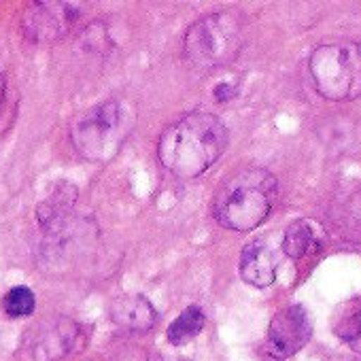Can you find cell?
Wrapping results in <instances>:
<instances>
[{
  "label": "cell",
  "mask_w": 361,
  "mask_h": 361,
  "mask_svg": "<svg viewBox=\"0 0 361 361\" xmlns=\"http://www.w3.org/2000/svg\"><path fill=\"white\" fill-rule=\"evenodd\" d=\"M310 73L321 96L348 100L361 96V43L336 41L314 49Z\"/></svg>",
  "instance_id": "obj_5"
},
{
  "label": "cell",
  "mask_w": 361,
  "mask_h": 361,
  "mask_svg": "<svg viewBox=\"0 0 361 361\" xmlns=\"http://www.w3.org/2000/svg\"><path fill=\"white\" fill-rule=\"evenodd\" d=\"M226 147V123L213 113L194 111L176 119L161 132L157 157L174 176L196 178L224 155Z\"/></svg>",
  "instance_id": "obj_1"
},
{
  "label": "cell",
  "mask_w": 361,
  "mask_h": 361,
  "mask_svg": "<svg viewBox=\"0 0 361 361\" xmlns=\"http://www.w3.org/2000/svg\"><path fill=\"white\" fill-rule=\"evenodd\" d=\"M185 58L194 68L213 71L236 60L243 49V22L232 11L200 18L185 35Z\"/></svg>",
  "instance_id": "obj_4"
},
{
  "label": "cell",
  "mask_w": 361,
  "mask_h": 361,
  "mask_svg": "<svg viewBox=\"0 0 361 361\" xmlns=\"http://www.w3.org/2000/svg\"><path fill=\"white\" fill-rule=\"evenodd\" d=\"M334 329L353 350L361 353V304H348V312L338 317Z\"/></svg>",
  "instance_id": "obj_14"
},
{
  "label": "cell",
  "mask_w": 361,
  "mask_h": 361,
  "mask_svg": "<svg viewBox=\"0 0 361 361\" xmlns=\"http://www.w3.org/2000/svg\"><path fill=\"white\" fill-rule=\"evenodd\" d=\"M312 325L304 306L293 304L279 310L268 329V346L274 359H285L295 355L310 340Z\"/></svg>",
  "instance_id": "obj_7"
},
{
  "label": "cell",
  "mask_w": 361,
  "mask_h": 361,
  "mask_svg": "<svg viewBox=\"0 0 361 361\" xmlns=\"http://www.w3.org/2000/svg\"><path fill=\"white\" fill-rule=\"evenodd\" d=\"M37 306V298L32 293V289L18 285L13 289L7 291L5 300H3V308L11 319H20V317H30L35 312Z\"/></svg>",
  "instance_id": "obj_15"
},
{
  "label": "cell",
  "mask_w": 361,
  "mask_h": 361,
  "mask_svg": "<svg viewBox=\"0 0 361 361\" xmlns=\"http://www.w3.org/2000/svg\"><path fill=\"white\" fill-rule=\"evenodd\" d=\"M215 96H217V100H230L234 96V90L230 85H217L215 87Z\"/></svg>",
  "instance_id": "obj_16"
},
{
  "label": "cell",
  "mask_w": 361,
  "mask_h": 361,
  "mask_svg": "<svg viewBox=\"0 0 361 361\" xmlns=\"http://www.w3.org/2000/svg\"><path fill=\"white\" fill-rule=\"evenodd\" d=\"M151 361H190V359H183V357H164V355H157V357H153Z\"/></svg>",
  "instance_id": "obj_18"
},
{
  "label": "cell",
  "mask_w": 361,
  "mask_h": 361,
  "mask_svg": "<svg viewBox=\"0 0 361 361\" xmlns=\"http://www.w3.org/2000/svg\"><path fill=\"white\" fill-rule=\"evenodd\" d=\"M334 361H355V359H348V357H338V359H334Z\"/></svg>",
  "instance_id": "obj_19"
},
{
  "label": "cell",
  "mask_w": 361,
  "mask_h": 361,
  "mask_svg": "<svg viewBox=\"0 0 361 361\" xmlns=\"http://www.w3.org/2000/svg\"><path fill=\"white\" fill-rule=\"evenodd\" d=\"M207 323V317L202 312L200 306H190L180 312L168 327L166 336H168V342L174 344V346H180V344H188L190 340H194L202 327Z\"/></svg>",
  "instance_id": "obj_12"
},
{
  "label": "cell",
  "mask_w": 361,
  "mask_h": 361,
  "mask_svg": "<svg viewBox=\"0 0 361 361\" xmlns=\"http://www.w3.org/2000/svg\"><path fill=\"white\" fill-rule=\"evenodd\" d=\"M5 90H7V81H5V75L0 73V109L5 104Z\"/></svg>",
  "instance_id": "obj_17"
},
{
  "label": "cell",
  "mask_w": 361,
  "mask_h": 361,
  "mask_svg": "<svg viewBox=\"0 0 361 361\" xmlns=\"http://www.w3.org/2000/svg\"><path fill=\"white\" fill-rule=\"evenodd\" d=\"M319 247L317 240V232L312 228V224L308 221H293L283 238V251L291 257V259H302L306 257L310 251H314Z\"/></svg>",
  "instance_id": "obj_13"
},
{
  "label": "cell",
  "mask_w": 361,
  "mask_h": 361,
  "mask_svg": "<svg viewBox=\"0 0 361 361\" xmlns=\"http://www.w3.org/2000/svg\"><path fill=\"white\" fill-rule=\"evenodd\" d=\"M111 319L117 327L134 334H145L155 327L157 310L155 306L140 293L119 295L111 304Z\"/></svg>",
  "instance_id": "obj_10"
},
{
  "label": "cell",
  "mask_w": 361,
  "mask_h": 361,
  "mask_svg": "<svg viewBox=\"0 0 361 361\" xmlns=\"http://www.w3.org/2000/svg\"><path fill=\"white\" fill-rule=\"evenodd\" d=\"M75 202H77V188L73 183H60L54 190V194L37 207V221L45 230V234L68 221Z\"/></svg>",
  "instance_id": "obj_11"
},
{
  "label": "cell",
  "mask_w": 361,
  "mask_h": 361,
  "mask_svg": "<svg viewBox=\"0 0 361 361\" xmlns=\"http://www.w3.org/2000/svg\"><path fill=\"white\" fill-rule=\"evenodd\" d=\"M79 338V325L68 317L43 321L32 334V355L37 361H56L71 353Z\"/></svg>",
  "instance_id": "obj_8"
},
{
  "label": "cell",
  "mask_w": 361,
  "mask_h": 361,
  "mask_svg": "<svg viewBox=\"0 0 361 361\" xmlns=\"http://www.w3.org/2000/svg\"><path fill=\"white\" fill-rule=\"evenodd\" d=\"M134 119L126 106L111 98L81 113L71 126V140L77 153L90 161L102 164L117 155Z\"/></svg>",
  "instance_id": "obj_3"
},
{
  "label": "cell",
  "mask_w": 361,
  "mask_h": 361,
  "mask_svg": "<svg viewBox=\"0 0 361 361\" xmlns=\"http://www.w3.org/2000/svg\"><path fill=\"white\" fill-rule=\"evenodd\" d=\"M276 194V178L268 170L255 166L236 170L215 192L213 217L228 230L251 232L268 219Z\"/></svg>",
  "instance_id": "obj_2"
},
{
  "label": "cell",
  "mask_w": 361,
  "mask_h": 361,
  "mask_svg": "<svg viewBox=\"0 0 361 361\" xmlns=\"http://www.w3.org/2000/svg\"><path fill=\"white\" fill-rule=\"evenodd\" d=\"M75 3H39L32 5L22 20V28L32 43H51L68 32L79 16Z\"/></svg>",
  "instance_id": "obj_6"
},
{
  "label": "cell",
  "mask_w": 361,
  "mask_h": 361,
  "mask_svg": "<svg viewBox=\"0 0 361 361\" xmlns=\"http://www.w3.org/2000/svg\"><path fill=\"white\" fill-rule=\"evenodd\" d=\"M276 268H279V255L268 240L257 238L243 249L238 270L245 283L253 287H268L276 279Z\"/></svg>",
  "instance_id": "obj_9"
},
{
  "label": "cell",
  "mask_w": 361,
  "mask_h": 361,
  "mask_svg": "<svg viewBox=\"0 0 361 361\" xmlns=\"http://www.w3.org/2000/svg\"><path fill=\"white\" fill-rule=\"evenodd\" d=\"M266 361H279V359H274V357H270V359H266Z\"/></svg>",
  "instance_id": "obj_20"
}]
</instances>
